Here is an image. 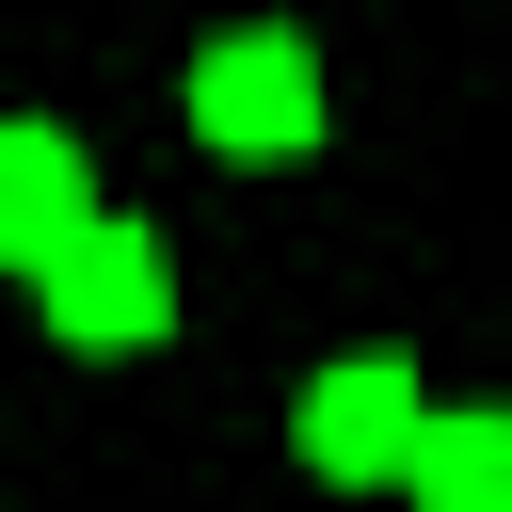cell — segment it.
Here are the masks:
<instances>
[{
	"label": "cell",
	"mask_w": 512,
	"mask_h": 512,
	"mask_svg": "<svg viewBox=\"0 0 512 512\" xmlns=\"http://www.w3.org/2000/svg\"><path fill=\"white\" fill-rule=\"evenodd\" d=\"M192 144L208 160H304L320 144V48L304 32H224L192 64Z\"/></svg>",
	"instance_id": "1"
},
{
	"label": "cell",
	"mask_w": 512,
	"mask_h": 512,
	"mask_svg": "<svg viewBox=\"0 0 512 512\" xmlns=\"http://www.w3.org/2000/svg\"><path fill=\"white\" fill-rule=\"evenodd\" d=\"M80 224H96L80 144H64V128H0V256H16V272H48Z\"/></svg>",
	"instance_id": "4"
},
{
	"label": "cell",
	"mask_w": 512,
	"mask_h": 512,
	"mask_svg": "<svg viewBox=\"0 0 512 512\" xmlns=\"http://www.w3.org/2000/svg\"><path fill=\"white\" fill-rule=\"evenodd\" d=\"M32 304H48L64 352H160V336H176V272H160L144 224H80V240L32 272Z\"/></svg>",
	"instance_id": "3"
},
{
	"label": "cell",
	"mask_w": 512,
	"mask_h": 512,
	"mask_svg": "<svg viewBox=\"0 0 512 512\" xmlns=\"http://www.w3.org/2000/svg\"><path fill=\"white\" fill-rule=\"evenodd\" d=\"M288 448H304L320 480H352V496H384V480H416V448H432V400H416V368H400V352H336V368L304 384V416H288Z\"/></svg>",
	"instance_id": "2"
},
{
	"label": "cell",
	"mask_w": 512,
	"mask_h": 512,
	"mask_svg": "<svg viewBox=\"0 0 512 512\" xmlns=\"http://www.w3.org/2000/svg\"><path fill=\"white\" fill-rule=\"evenodd\" d=\"M400 512H512V416H432Z\"/></svg>",
	"instance_id": "5"
}]
</instances>
